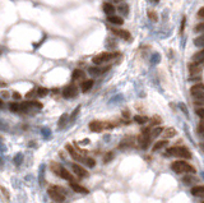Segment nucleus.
I'll return each mask as SVG.
<instances>
[{
  "label": "nucleus",
  "mask_w": 204,
  "mask_h": 203,
  "mask_svg": "<svg viewBox=\"0 0 204 203\" xmlns=\"http://www.w3.org/2000/svg\"><path fill=\"white\" fill-rule=\"evenodd\" d=\"M149 18H151L152 20H157V14H156V12H149Z\"/></svg>",
  "instance_id": "nucleus-42"
},
{
  "label": "nucleus",
  "mask_w": 204,
  "mask_h": 203,
  "mask_svg": "<svg viewBox=\"0 0 204 203\" xmlns=\"http://www.w3.org/2000/svg\"><path fill=\"white\" fill-rule=\"evenodd\" d=\"M151 139H152V129L151 128H144V129L141 132L138 137V143H139V147L145 149L148 148L149 143H151Z\"/></svg>",
  "instance_id": "nucleus-6"
},
{
  "label": "nucleus",
  "mask_w": 204,
  "mask_h": 203,
  "mask_svg": "<svg viewBox=\"0 0 204 203\" xmlns=\"http://www.w3.org/2000/svg\"><path fill=\"white\" fill-rule=\"evenodd\" d=\"M166 155L167 156H174V157H180L184 160L191 158V152L184 146H174L166 149Z\"/></svg>",
  "instance_id": "nucleus-2"
},
{
  "label": "nucleus",
  "mask_w": 204,
  "mask_h": 203,
  "mask_svg": "<svg viewBox=\"0 0 204 203\" xmlns=\"http://www.w3.org/2000/svg\"><path fill=\"white\" fill-rule=\"evenodd\" d=\"M65 148H67V151L69 152V155L76 160V161H80V162H84V160H85V157H83V155H82V152L80 151H77L76 148H74L72 144H67L65 146Z\"/></svg>",
  "instance_id": "nucleus-8"
},
{
  "label": "nucleus",
  "mask_w": 204,
  "mask_h": 203,
  "mask_svg": "<svg viewBox=\"0 0 204 203\" xmlns=\"http://www.w3.org/2000/svg\"><path fill=\"white\" fill-rule=\"evenodd\" d=\"M72 169H73L74 174H76L78 178H87L88 176L87 170H85L84 167H82L80 165H78V164H72Z\"/></svg>",
  "instance_id": "nucleus-11"
},
{
  "label": "nucleus",
  "mask_w": 204,
  "mask_h": 203,
  "mask_svg": "<svg viewBox=\"0 0 204 203\" xmlns=\"http://www.w3.org/2000/svg\"><path fill=\"white\" fill-rule=\"evenodd\" d=\"M73 79L74 81H78V79H82V78H84V73H83V70L82 69H76L73 72Z\"/></svg>",
  "instance_id": "nucleus-24"
},
{
  "label": "nucleus",
  "mask_w": 204,
  "mask_h": 203,
  "mask_svg": "<svg viewBox=\"0 0 204 203\" xmlns=\"http://www.w3.org/2000/svg\"><path fill=\"white\" fill-rule=\"evenodd\" d=\"M194 45L198 47H204V33L198 36L197 38H194Z\"/></svg>",
  "instance_id": "nucleus-26"
},
{
  "label": "nucleus",
  "mask_w": 204,
  "mask_h": 203,
  "mask_svg": "<svg viewBox=\"0 0 204 203\" xmlns=\"http://www.w3.org/2000/svg\"><path fill=\"white\" fill-rule=\"evenodd\" d=\"M84 164H87V166H89V167H94V165H96V161L92 158V157H85V160H84Z\"/></svg>",
  "instance_id": "nucleus-31"
},
{
  "label": "nucleus",
  "mask_w": 204,
  "mask_h": 203,
  "mask_svg": "<svg viewBox=\"0 0 204 203\" xmlns=\"http://www.w3.org/2000/svg\"><path fill=\"white\" fill-rule=\"evenodd\" d=\"M134 121L138 124H145L148 121V117L147 116H142V115H135L134 116Z\"/></svg>",
  "instance_id": "nucleus-28"
},
{
  "label": "nucleus",
  "mask_w": 204,
  "mask_h": 203,
  "mask_svg": "<svg viewBox=\"0 0 204 203\" xmlns=\"http://www.w3.org/2000/svg\"><path fill=\"white\" fill-rule=\"evenodd\" d=\"M110 31L112 32V33H114L116 37H120V38H124V40H129V38H130V32L126 31V29L110 27Z\"/></svg>",
  "instance_id": "nucleus-10"
},
{
  "label": "nucleus",
  "mask_w": 204,
  "mask_h": 203,
  "mask_svg": "<svg viewBox=\"0 0 204 203\" xmlns=\"http://www.w3.org/2000/svg\"><path fill=\"white\" fill-rule=\"evenodd\" d=\"M191 194L195 197H204V185H195L191 188Z\"/></svg>",
  "instance_id": "nucleus-16"
},
{
  "label": "nucleus",
  "mask_w": 204,
  "mask_h": 203,
  "mask_svg": "<svg viewBox=\"0 0 204 203\" xmlns=\"http://www.w3.org/2000/svg\"><path fill=\"white\" fill-rule=\"evenodd\" d=\"M107 20H109L110 23H112V24H117V26H121L123 23H124V19L121 18V17H119V15H109L107 17Z\"/></svg>",
  "instance_id": "nucleus-18"
},
{
  "label": "nucleus",
  "mask_w": 204,
  "mask_h": 203,
  "mask_svg": "<svg viewBox=\"0 0 204 203\" xmlns=\"http://www.w3.org/2000/svg\"><path fill=\"white\" fill-rule=\"evenodd\" d=\"M116 55H119V54H115V52H101V54L96 55V56L92 59V63L96 64V65H102V64L112 60Z\"/></svg>",
  "instance_id": "nucleus-7"
},
{
  "label": "nucleus",
  "mask_w": 204,
  "mask_h": 203,
  "mask_svg": "<svg viewBox=\"0 0 204 203\" xmlns=\"http://www.w3.org/2000/svg\"><path fill=\"white\" fill-rule=\"evenodd\" d=\"M203 203H204V202H203Z\"/></svg>",
  "instance_id": "nucleus-47"
},
{
  "label": "nucleus",
  "mask_w": 204,
  "mask_h": 203,
  "mask_svg": "<svg viewBox=\"0 0 204 203\" xmlns=\"http://www.w3.org/2000/svg\"><path fill=\"white\" fill-rule=\"evenodd\" d=\"M163 138H171V137H174V135H176V129H174V128H167V129H165L163 130Z\"/></svg>",
  "instance_id": "nucleus-23"
},
{
  "label": "nucleus",
  "mask_w": 204,
  "mask_h": 203,
  "mask_svg": "<svg viewBox=\"0 0 204 203\" xmlns=\"http://www.w3.org/2000/svg\"><path fill=\"white\" fill-rule=\"evenodd\" d=\"M193 61L199 63V64H204V47L200 51H198L197 54L193 55Z\"/></svg>",
  "instance_id": "nucleus-20"
},
{
  "label": "nucleus",
  "mask_w": 204,
  "mask_h": 203,
  "mask_svg": "<svg viewBox=\"0 0 204 203\" xmlns=\"http://www.w3.org/2000/svg\"><path fill=\"white\" fill-rule=\"evenodd\" d=\"M50 169H51V171H52L54 174H55L56 176H59V178H61V179H64V180H68V181L73 180L72 174H70L64 166H61L60 164L54 162V161H52V162L50 164Z\"/></svg>",
  "instance_id": "nucleus-4"
},
{
  "label": "nucleus",
  "mask_w": 204,
  "mask_h": 203,
  "mask_svg": "<svg viewBox=\"0 0 204 203\" xmlns=\"http://www.w3.org/2000/svg\"><path fill=\"white\" fill-rule=\"evenodd\" d=\"M198 132L202 133V134H204V120H202L200 124L198 125Z\"/></svg>",
  "instance_id": "nucleus-37"
},
{
  "label": "nucleus",
  "mask_w": 204,
  "mask_h": 203,
  "mask_svg": "<svg viewBox=\"0 0 204 203\" xmlns=\"http://www.w3.org/2000/svg\"><path fill=\"white\" fill-rule=\"evenodd\" d=\"M93 84H94V81L93 79H84L80 84V88L83 92H88L92 87H93Z\"/></svg>",
  "instance_id": "nucleus-15"
},
{
  "label": "nucleus",
  "mask_w": 204,
  "mask_h": 203,
  "mask_svg": "<svg viewBox=\"0 0 204 203\" xmlns=\"http://www.w3.org/2000/svg\"><path fill=\"white\" fill-rule=\"evenodd\" d=\"M65 119H67V115H63L59 120V126H64L65 125Z\"/></svg>",
  "instance_id": "nucleus-38"
},
{
  "label": "nucleus",
  "mask_w": 204,
  "mask_h": 203,
  "mask_svg": "<svg viewBox=\"0 0 204 203\" xmlns=\"http://www.w3.org/2000/svg\"><path fill=\"white\" fill-rule=\"evenodd\" d=\"M47 92H49V91H47L45 87H37V88H36V93H37L38 97H44V96L47 95Z\"/></svg>",
  "instance_id": "nucleus-29"
},
{
  "label": "nucleus",
  "mask_w": 204,
  "mask_h": 203,
  "mask_svg": "<svg viewBox=\"0 0 204 203\" xmlns=\"http://www.w3.org/2000/svg\"><path fill=\"white\" fill-rule=\"evenodd\" d=\"M182 181H184L185 185H191V184L195 183L197 179H195L194 175H191V174H185V176H184V179H182Z\"/></svg>",
  "instance_id": "nucleus-22"
},
{
  "label": "nucleus",
  "mask_w": 204,
  "mask_h": 203,
  "mask_svg": "<svg viewBox=\"0 0 204 203\" xmlns=\"http://www.w3.org/2000/svg\"><path fill=\"white\" fill-rule=\"evenodd\" d=\"M116 124L111 123V121H100V120H93L89 123V130H92L93 133H100L105 129H112Z\"/></svg>",
  "instance_id": "nucleus-5"
},
{
  "label": "nucleus",
  "mask_w": 204,
  "mask_h": 203,
  "mask_svg": "<svg viewBox=\"0 0 204 203\" xmlns=\"http://www.w3.org/2000/svg\"><path fill=\"white\" fill-rule=\"evenodd\" d=\"M79 109H80V108H77V109H76V111H74V114H73V115L70 116V119H72V120H74V117H76V116H77V114H78V111H79Z\"/></svg>",
  "instance_id": "nucleus-43"
},
{
  "label": "nucleus",
  "mask_w": 204,
  "mask_h": 203,
  "mask_svg": "<svg viewBox=\"0 0 204 203\" xmlns=\"http://www.w3.org/2000/svg\"><path fill=\"white\" fill-rule=\"evenodd\" d=\"M13 99L14 100H20V99H22V95H20V93H18V92H13Z\"/></svg>",
  "instance_id": "nucleus-40"
},
{
  "label": "nucleus",
  "mask_w": 204,
  "mask_h": 203,
  "mask_svg": "<svg viewBox=\"0 0 204 203\" xmlns=\"http://www.w3.org/2000/svg\"><path fill=\"white\" fill-rule=\"evenodd\" d=\"M117 10H119L123 15H128V13H129V5L128 4H120L119 7H117Z\"/></svg>",
  "instance_id": "nucleus-27"
},
{
  "label": "nucleus",
  "mask_w": 204,
  "mask_h": 203,
  "mask_svg": "<svg viewBox=\"0 0 204 203\" xmlns=\"http://www.w3.org/2000/svg\"><path fill=\"white\" fill-rule=\"evenodd\" d=\"M111 2H120V0H111Z\"/></svg>",
  "instance_id": "nucleus-45"
},
{
  "label": "nucleus",
  "mask_w": 204,
  "mask_h": 203,
  "mask_svg": "<svg viewBox=\"0 0 204 203\" xmlns=\"http://www.w3.org/2000/svg\"><path fill=\"white\" fill-rule=\"evenodd\" d=\"M77 95H78V88L74 86V84H69V86H67L63 90V96L65 99H73V97H76Z\"/></svg>",
  "instance_id": "nucleus-9"
},
{
  "label": "nucleus",
  "mask_w": 204,
  "mask_h": 203,
  "mask_svg": "<svg viewBox=\"0 0 204 203\" xmlns=\"http://www.w3.org/2000/svg\"><path fill=\"white\" fill-rule=\"evenodd\" d=\"M195 113H197V115L200 117L202 120H204V106H203V108H198Z\"/></svg>",
  "instance_id": "nucleus-35"
},
{
  "label": "nucleus",
  "mask_w": 204,
  "mask_h": 203,
  "mask_svg": "<svg viewBox=\"0 0 204 203\" xmlns=\"http://www.w3.org/2000/svg\"><path fill=\"white\" fill-rule=\"evenodd\" d=\"M109 68L110 67H105L103 69H102V67H91V68H88V72L92 76H100V74L105 73L106 70H109Z\"/></svg>",
  "instance_id": "nucleus-14"
},
{
  "label": "nucleus",
  "mask_w": 204,
  "mask_h": 203,
  "mask_svg": "<svg viewBox=\"0 0 204 203\" xmlns=\"http://www.w3.org/2000/svg\"><path fill=\"white\" fill-rule=\"evenodd\" d=\"M198 17H199V18H204V7H202V8L198 10Z\"/></svg>",
  "instance_id": "nucleus-41"
},
{
  "label": "nucleus",
  "mask_w": 204,
  "mask_h": 203,
  "mask_svg": "<svg viewBox=\"0 0 204 203\" xmlns=\"http://www.w3.org/2000/svg\"><path fill=\"white\" fill-rule=\"evenodd\" d=\"M22 160H23V156L20 155V153H18V155L14 157V164H15L17 166H19V165H20V162H22Z\"/></svg>",
  "instance_id": "nucleus-34"
},
{
  "label": "nucleus",
  "mask_w": 204,
  "mask_h": 203,
  "mask_svg": "<svg viewBox=\"0 0 204 203\" xmlns=\"http://www.w3.org/2000/svg\"><path fill=\"white\" fill-rule=\"evenodd\" d=\"M163 128L162 126H157V128H154V129L152 130V138H156V137H158L159 134H162L163 133Z\"/></svg>",
  "instance_id": "nucleus-30"
},
{
  "label": "nucleus",
  "mask_w": 204,
  "mask_h": 203,
  "mask_svg": "<svg viewBox=\"0 0 204 203\" xmlns=\"http://www.w3.org/2000/svg\"><path fill=\"white\" fill-rule=\"evenodd\" d=\"M202 147H203V148H204V143H203V144H202Z\"/></svg>",
  "instance_id": "nucleus-46"
},
{
  "label": "nucleus",
  "mask_w": 204,
  "mask_h": 203,
  "mask_svg": "<svg viewBox=\"0 0 204 203\" xmlns=\"http://www.w3.org/2000/svg\"><path fill=\"white\" fill-rule=\"evenodd\" d=\"M133 146H134V137H130V135L125 137L119 144L120 148H129V147H133Z\"/></svg>",
  "instance_id": "nucleus-13"
},
{
  "label": "nucleus",
  "mask_w": 204,
  "mask_h": 203,
  "mask_svg": "<svg viewBox=\"0 0 204 203\" xmlns=\"http://www.w3.org/2000/svg\"><path fill=\"white\" fill-rule=\"evenodd\" d=\"M168 144V141L166 139H161V141H158V142H156L154 144H153V147H152V151L153 152H156V151H159V149H162L163 147H166Z\"/></svg>",
  "instance_id": "nucleus-19"
},
{
  "label": "nucleus",
  "mask_w": 204,
  "mask_h": 203,
  "mask_svg": "<svg viewBox=\"0 0 204 203\" xmlns=\"http://www.w3.org/2000/svg\"><path fill=\"white\" fill-rule=\"evenodd\" d=\"M69 185H70V188H72L74 192H77V193H82V194H88V193H89V190H88L87 188H84L83 185L78 184L77 181H74V180H70V181H69Z\"/></svg>",
  "instance_id": "nucleus-12"
},
{
  "label": "nucleus",
  "mask_w": 204,
  "mask_h": 203,
  "mask_svg": "<svg viewBox=\"0 0 204 203\" xmlns=\"http://www.w3.org/2000/svg\"><path fill=\"white\" fill-rule=\"evenodd\" d=\"M112 158H114V152H107V153L105 155V157H103V162H105V164L110 162Z\"/></svg>",
  "instance_id": "nucleus-32"
},
{
  "label": "nucleus",
  "mask_w": 204,
  "mask_h": 203,
  "mask_svg": "<svg viewBox=\"0 0 204 203\" xmlns=\"http://www.w3.org/2000/svg\"><path fill=\"white\" fill-rule=\"evenodd\" d=\"M193 97H194V102H195V104H202V105H204V92L197 93V95L193 96Z\"/></svg>",
  "instance_id": "nucleus-25"
},
{
  "label": "nucleus",
  "mask_w": 204,
  "mask_h": 203,
  "mask_svg": "<svg viewBox=\"0 0 204 203\" xmlns=\"http://www.w3.org/2000/svg\"><path fill=\"white\" fill-rule=\"evenodd\" d=\"M47 194L54 202H64L65 201L67 192L63 187L59 185H51L47 188Z\"/></svg>",
  "instance_id": "nucleus-3"
},
{
  "label": "nucleus",
  "mask_w": 204,
  "mask_h": 203,
  "mask_svg": "<svg viewBox=\"0 0 204 203\" xmlns=\"http://www.w3.org/2000/svg\"><path fill=\"white\" fill-rule=\"evenodd\" d=\"M195 31H197V32H204V23H199V24L195 27Z\"/></svg>",
  "instance_id": "nucleus-39"
},
{
  "label": "nucleus",
  "mask_w": 204,
  "mask_h": 203,
  "mask_svg": "<svg viewBox=\"0 0 204 203\" xmlns=\"http://www.w3.org/2000/svg\"><path fill=\"white\" fill-rule=\"evenodd\" d=\"M123 116H125V117H129V116H130V114H129V111H128V110H125V111L123 113Z\"/></svg>",
  "instance_id": "nucleus-44"
},
{
  "label": "nucleus",
  "mask_w": 204,
  "mask_h": 203,
  "mask_svg": "<svg viewBox=\"0 0 204 203\" xmlns=\"http://www.w3.org/2000/svg\"><path fill=\"white\" fill-rule=\"evenodd\" d=\"M102 10L107 15H112L115 13V7L112 5V3H103L102 4Z\"/></svg>",
  "instance_id": "nucleus-17"
},
{
  "label": "nucleus",
  "mask_w": 204,
  "mask_h": 203,
  "mask_svg": "<svg viewBox=\"0 0 204 203\" xmlns=\"http://www.w3.org/2000/svg\"><path fill=\"white\" fill-rule=\"evenodd\" d=\"M171 169L174 170L176 174H195V167L191 164L186 162L185 160H179L171 164Z\"/></svg>",
  "instance_id": "nucleus-1"
},
{
  "label": "nucleus",
  "mask_w": 204,
  "mask_h": 203,
  "mask_svg": "<svg viewBox=\"0 0 204 203\" xmlns=\"http://www.w3.org/2000/svg\"><path fill=\"white\" fill-rule=\"evenodd\" d=\"M0 190H2V193H3V198H4V199L8 202V201L10 199V196H9V193H8V190H7V189H5L3 185L0 187Z\"/></svg>",
  "instance_id": "nucleus-33"
},
{
  "label": "nucleus",
  "mask_w": 204,
  "mask_h": 203,
  "mask_svg": "<svg viewBox=\"0 0 204 203\" xmlns=\"http://www.w3.org/2000/svg\"><path fill=\"white\" fill-rule=\"evenodd\" d=\"M200 92H204V84L203 83H197V84H194V86L190 88L191 96H194L197 93H200Z\"/></svg>",
  "instance_id": "nucleus-21"
},
{
  "label": "nucleus",
  "mask_w": 204,
  "mask_h": 203,
  "mask_svg": "<svg viewBox=\"0 0 204 203\" xmlns=\"http://www.w3.org/2000/svg\"><path fill=\"white\" fill-rule=\"evenodd\" d=\"M151 121H152V124H153V125H158V124H159L161 121H162V120H161V117H159V116H157V115H156V116H153L152 119H151Z\"/></svg>",
  "instance_id": "nucleus-36"
}]
</instances>
